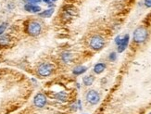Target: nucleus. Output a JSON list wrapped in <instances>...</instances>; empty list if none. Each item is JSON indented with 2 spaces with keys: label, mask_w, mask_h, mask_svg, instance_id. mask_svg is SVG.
<instances>
[{
  "label": "nucleus",
  "mask_w": 151,
  "mask_h": 114,
  "mask_svg": "<svg viewBox=\"0 0 151 114\" xmlns=\"http://www.w3.org/2000/svg\"><path fill=\"white\" fill-rule=\"evenodd\" d=\"M149 114H151V113H149Z\"/></svg>",
  "instance_id": "nucleus-22"
},
{
  "label": "nucleus",
  "mask_w": 151,
  "mask_h": 114,
  "mask_svg": "<svg viewBox=\"0 0 151 114\" xmlns=\"http://www.w3.org/2000/svg\"><path fill=\"white\" fill-rule=\"evenodd\" d=\"M54 67L53 65L50 63H42L39 65V67L37 68V73L39 76L42 77H48L50 76L53 72Z\"/></svg>",
  "instance_id": "nucleus-4"
},
{
  "label": "nucleus",
  "mask_w": 151,
  "mask_h": 114,
  "mask_svg": "<svg viewBox=\"0 0 151 114\" xmlns=\"http://www.w3.org/2000/svg\"><path fill=\"white\" fill-rule=\"evenodd\" d=\"M61 61L64 62V63H70V62H72V55L71 53H69V52H64L61 54Z\"/></svg>",
  "instance_id": "nucleus-10"
},
{
  "label": "nucleus",
  "mask_w": 151,
  "mask_h": 114,
  "mask_svg": "<svg viewBox=\"0 0 151 114\" xmlns=\"http://www.w3.org/2000/svg\"><path fill=\"white\" fill-rule=\"evenodd\" d=\"M86 100L91 105H96L100 101V95L95 90H90L86 94Z\"/></svg>",
  "instance_id": "nucleus-5"
},
{
  "label": "nucleus",
  "mask_w": 151,
  "mask_h": 114,
  "mask_svg": "<svg viewBox=\"0 0 151 114\" xmlns=\"http://www.w3.org/2000/svg\"><path fill=\"white\" fill-rule=\"evenodd\" d=\"M55 99L61 102H65L68 99V95L66 92H58L55 94Z\"/></svg>",
  "instance_id": "nucleus-9"
},
{
  "label": "nucleus",
  "mask_w": 151,
  "mask_h": 114,
  "mask_svg": "<svg viewBox=\"0 0 151 114\" xmlns=\"http://www.w3.org/2000/svg\"><path fill=\"white\" fill-rule=\"evenodd\" d=\"M144 4L147 8H151V0H144Z\"/></svg>",
  "instance_id": "nucleus-19"
},
{
  "label": "nucleus",
  "mask_w": 151,
  "mask_h": 114,
  "mask_svg": "<svg viewBox=\"0 0 151 114\" xmlns=\"http://www.w3.org/2000/svg\"><path fill=\"white\" fill-rule=\"evenodd\" d=\"M42 31V26L41 24L36 20H32L27 24L26 27V32H28V34L31 36H37L40 34Z\"/></svg>",
  "instance_id": "nucleus-2"
},
{
  "label": "nucleus",
  "mask_w": 151,
  "mask_h": 114,
  "mask_svg": "<svg viewBox=\"0 0 151 114\" xmlns=\"http://www.w3.org/2000/svg\"><path fill=\"white\" fill-rule=\"evenodd\" d=\"M9 42H10V37L9 35H7V34H5V35H1L0 36V46H6L9 44Z\"/></svg>",
  "instance_id": "nucleus-15"
},
{
  "label": "nucleus",
  "mask_w": 151,
  "mask_h": 114,
  "mask_svg": "<svg viewBox=\"0 0 151 114\" xmlns=\"http://www.w3.org/2000/svg\"><path fill=\"white\" fill-rule=\"evenodd\" d=\"M94 81H95V77L93 75H88V76H85V77L83 78V83L86 86L92 85L93 83H94Z\"/></svg>",
  "instance_id": "nucleus-14"
},
{
  "label": "nucleus",
  "mask_w": 151,
  "mask_h": 114,
  "mask_svg": "<svg viewBox=\"0 0 151 114\" xmlns=\"http://www.w3.org/2000/svg\"><path fill=\"white\" fill-rule=\"evenodd\" d=\"M89 46H90V47L92 48L93 50H96V51L101 50L102 48L104 47V46H105V40H104V38L102 37L101 35H98H98H94L90 39Z\"/></svg>",
  "instance_id": "nucleus-3"
},
{
  "label": "nucleus",
  "mask_w": 151,
  "mask_h": 114,
  "mask_svg": "<svg viewBox=\"0 0 151 114\" xmlns=\"http://www.w3.org/2000/svg\"><path fill=\"white\" fill-rule=\"evenodd\" d=\"M106 69V65L104 63H98L95 65L94 67V72L96 73V74H100L101 72H103Z\"/></svg>",
  "instance_id": "nucleus-12"
},
{
  "label": "nucleus",
  "mask_w": 151,
  "mask_h": 114,
  "mask_svg": "<svg viewBox=\"0 0 151 114\" xmlns=\"http://www.w3.org/2000/svg\"><path fill=\"white\" fill-rule=\"evenodd\" d=\"M47 103L46 96L43 93H38L34 99V104L37 108H44Z\"/></svg>",
  "instance_id": "nucleus-6"
},
{
  "label": "nucleus",
  "mask_w": 151,
  "mask_h": 114,
  "mask_svg": "<svg viewBox=\"0 0 151 114\" xmlns=\"http://www.w3.org/2000/svg\"><path fill=\"white\" fill-rule=\"evenodd\" d=\"M7 27H8V23H3L2 24H0V36L5 32Z\"/></svg>",
  "instance_id": "nucleus-16"
},
{
  "label": "nucleus",
  "mask_w": 151,
  "mask_h": 114,
  "mask_svg": "<svg viewBox=\"0 0 151 114\" xmlns=\"http://www.w3.org/2000/svg\"><path fill=\"white\" fill-rule=\"evenodd\" d=\"M148 36V32L147 30L143 26H140L138 28H136L133 32V41L137 43V44H142L144 43Z\"/></svg>",
  "instance_id": "nucleus-1"
},
{
  "label": "nucleus",
  "mask_w": 151,
  "mask_h": 114,
  "mask_svg": "<svg viewBox=\"0 0 151 114\" xmlns=\"http://www.w3.org/2000/svg\"><path fill=\"white\" fill-rule=\"evenodd\" d=\"M54 11H55V9H54V8H48V9H46L43 12H40L38 14L42 18H50L51 16L53 15Z\"/></svg>",
  "instance_id": "nucleus-13"
},
{
  "label": "nucleus",
  "mask_w": 151,
  "mask_h": 114,
  "mask_svg": "<svg viewBox=\"0 0 151 114\" xmlns=\"http://www.w3.org/2000/svg\"><path fill=\"white\" fill-rule=\"evenodd\" d=\"M24 9L28 12L32 13H40L41 8L37 5H32V4H26L24 6Z\"/></svg>",
  "instance_id": "nucleus-8"
},
{
  "label": "nucleus",
  "mask_w": 151,
  "mask_h": 114,
  "mask_svg": "<svg viewBox=\"0 0 151 114\" xmlns=\"http://www.w3.org/2000/svg\"><path fill=\"white\" fill-rule=\"evenodd\" d=\"M27 2H28V4H32V5H36L40 3L42 0H26Z\"/></svg>",
  "instance_id": "nucleus-18"
},
{
  "label": "nucleus",
  "mask_w": 151,
  "mask_h": 114,
  "mask_svg": "<svg viewBox=\"0 0 151 114\" xmlns=\"http://www.w3.org/2000/svg\"><path fill=\"white\" fill-rule=\"evenodd\" d=\"M128 43H129V35L126 34V35L122 39L121 44L118 46V52H119V53H122V52L124 51V50L126 49L127 46H128Z\"/></svg>",
  "instance_id": "nucleus-7"
},
{
  "label": "nucleus",
  "mask_w": 151,
  "mask_h": 114,
  "mask_svg": "<svg viewBox=\"0 0 151 114\" xmlns=\"http://www.w3.org/2000/svg\"><path fill=\"white\" fill-rule=\"evenodd\" d=\"M86 70H87V68L84 66H77L72 70V73L74 75H81L84 73Z\"/></svg>",
  "instance_id": "nucleus-11"
},
{
  "label": "nucleus",
  "mask_w": 151,
  "mask_h": 114,
  "mask_svg": "<svg viewBox=\"0 0 151 114\" xmlns=\"http://www.w3.org/2000/svg\"><path fill=\"white\" fill-rule=\"evenodd\" d=\"M56 1H58V0H50V2H51V4H53V3H55Z\"/></svg>",
  "instance_id": "nucleus-21"
},
{
  "label": "nucleus",
  "mask_w": 151,
  "mask_h": 114,
  "mask_svg": "<svg viewBox=\"0 0 151 114\" xmlns=\"http://www.w3.org/2000/svg\"><path fill=\"white\" fill-rule=\"evenodd\" d=\"M109 58H110V61H115L116 59H117V54H116L115 52H112V53L110 54V55Z\"/></svg>",
  "instance_id": "nucleus-17"
},
{
  "label": "nucleus",
  "mask_w": 151,
  "mask_h": 114,
  "mask_svg": "<svg viewBox=\"0 0 151 114\" xmlns=\"http://www.w3.org/2000/svg\"><path fill=\"white\" fill-rule=\"evenodd\" d=\"M122 39V38L121 36H117V37H116V39H115V43L117 44V46H119V45L121 44Z\"/></svg>",
  "instance_id": "nucleus-20"
}]
</instances>
